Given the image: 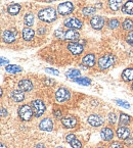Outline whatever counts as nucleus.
<instances>
[{
  "label": "nucleus",
  "mask_w": 133,
  "mask_h": 148,
  "mask_svg": "<svg viewBox=\"0 0 133 148\" xmlns=\"http://www.w3.org/2000/svg\"><path fill=\"white\" fill-rule=\"evenodd\" d=\"M45 31H46V28H39L37 31V33L39 34V35H43L44 33H45Z\"/></svg>",
  "instance_id": "nucleus-44"
},
{
  "label": "nucleus",
  "mask_w": 133,
  "mask_h": 148,
  "mask_svg": "<svg viewBox=\"0 0 133 148\" xmlns=\"http://www.w3.org/2000/svg\"><path fill=\"white\" fill-rule=\"evenodd\" d=\"M116 57L112 54H105L98 59V66L101 70H107L115 64Z\"/></svg>",
  "instance_id": "nucleus-4"
},
{
  "label": "nucleus",
  "mask_w": 133,
  "mask_h": 148,
  "mask_svg": "<svg viewBox=\"0 0 133 148\" xmlns=\"http://www.w3.org/2000/svg\"><path fill=\"white\" fill-rule=\"evenodd\" d=\"M46 73H49V74H54L55 76H59V72L57 70H54V69H45Z\"/></svg>",
  "instance_id": "nucleus-40"
},
{
  "label": "nucleus",
  "mask_w": 133,
  "mask_h": 148,
  "mask_svg": "<svg viewBox=\"0 0 133 148\" xmlns=\"http://www.w3.org/2000/svg\"><path fill=\"white\" fill-rule=\"evenodd\" d=\"M5 71L10 74H17V73H22L23 69L17 64H8L5 66Z\"/></svg>",
  "instance_id": "nucleus-25"
},
{
  "label": "nucleus",
  "mask_w": 133,
  "mask_h": 148,
  "mask_svg": "<svg viewBox=\"0 0 133 148\" xmlns=\"http://www.w3.org/2000/svg\"><path fill=\"white\" fill-rule=\"evenodd\" d=\"M130 121H131V118L128 116V114L123 113V112L120 113V119H119V125H120V127L128 126Z\"/></svg>",
  "instance_id": "nucleus-24"
},
{
  "label": "nucleus",
  "mask_w": 133,
  "mask_h": 148,
  "mask_svg": "<svg viewBox=\"0 0 133 148\" xmlns=\"http://www.w3.org/2000/svg\"><path fill=\"white\" fill-rule=\"evenodd\" d=\"M82 64L87 66V68H92L95 64V55L94 54H87L82 58Z\"/></svg>",
  "instance_id": "nucleus-18"
},
{
  "label": "nucleus",
  "mask_w": 133,
  "mask_h": 148,
  "mask_svg": "<svg viewBox=\"0 0 133 148\" xmlns=\"http://www.w3.org/2000/svg\"><path fill=\"white\" fill-rule=\"evenodd\" d=\"M122 79L125 82H131V81H133V69L129 68L123 71Z\"/></svg>",
  "instance_id": "nucleus-21"
},
{
  "label": "nucleus",
  "mask_w": 133,
  "mask_h": 148,
  "mask_svg": "<svg viewBox=\"0 0 133 148\" xmlns=\"http://www.w3.org/2000/svg\"><path fill=\"white\" fill-rule=\"evenodd\" d=\"M126 41L133 47V31L128 33V35L126 36Z\"/></svg>",
  "instance_id": "nucleus-37"
},
{
  "label": "nucleus",
  "mask_w": 133,
  "mask_h": 148,
  "mask_svg": "<svg viewBox=\"0 0 133 148\" xmlns=\"http://www.w3.org/2000/svg\"><path fill=\"white\" fill-rule=\"evenodd\" d=\"M122 0H109V7L113 11H117L122 7Z\"/></svg>",
  "instance_id": "nucleus-22"
},
{
  "label": "nucleus",
  "mask_w": 133,
  "mask_h": 148,
  "mask_svg": "<svg viewBox=\"0 0 133 148\" xmlns=\"http://www.w3.org/2000/svg\"><path fill=\"white\" fill-rule=\"evenodd\" d=\"M67 48H68V50L74 55L81 54V53L83 52V50H84L82 44L76 43V42H71V43H69L68 46H67Z\"/></svg>",
  "instance_id": "nucleus-11"
},
{
  "label": "nucleus",
  "mask_w": 133,
  "mask_h": 148,
  "mask_svg": "<svg viewBox=\"0 0 133 148\" xmlns=\"http://www.w3.org/2000/svg\"><path fill=\"white\" fill-rule=\"evenodd\" d=\"M63 25H65L67 28L71 29V30H77V29H81L83 26L82 21L78 20L76 18H69L67 20H65L63 22Z\"/></svg>",
  "instance_id": "nucleus-7"
},
{
  "label": "nucleus",
  "mask_w": 133,
  "mask_h": 148,
  "mask_svg": "<svg viewBox=\"0 0 133 148\" xmlns=\"http://www.w3.org/2000/svg\"><path fill=\"white\" fill-rule=\"evenodd\" d=\"M74 10V5L70 1H65V2L59 3L57 6V12L61 15H68L73 12Z\"/></svg>",
  "instance_id": "nucleus-6"
},
{
  "label": "nucleus",
  "mask_w": 133,
  "mask_h": 148,
  "mask_svg": "<svg viewBox=\"0 0 133 148\" xmlns=\"http://www.w3.org/2000/svg\"><path fill=\"white\" fill-rule=\"evenodd\" d=\"M61 124L65 129H73L78 124V119L74 116H65V118L61 119Z\"/></svg>",
  "instance_id": "nucleus-9"
},
{
  "label": "nucleus",
  "mask_w": 133,
  "mask_h": 148,
  "mask_svg": "<svg viewBox=\"0 0 133 148\" xmlns=\"http://www.w3.org/2000/svg\"><path fill=\"white\" fill-rule=\"evenodd\" d=\"M38 18L42 22L52 23L57 20V10L53 7H46L38 12Z\"/></svg>",
  "instance_id": "nucleus-1"
},
{
  "label": "nucleus",
  "mask_w": 133,
  "mask_h": 148,
  "mask_svg": "<svg viewBox=\"0 0 133 148\" xmlns=\"http://www.w3.org/2000/svg\"><path fill=\"white\" fill-rule=\"evenodd\" d=\"M109 148H123V145L120 143V142H112V144L110 145Z\"/></svg>",
  "instance_id": "nucleus-39"
},
{
  "label": "nucleus",
  "mask_w": 133,
  "mask_h": 148,
  "mask_svg": "<svg viewBox=\"0 0 133 148\" xmlns=\"http://www.w3.org/2000/svg\"><path fill=\"white\" fill-rule=\"evenodd\" d=\"M55 101L59 103H63L71 98V92L67 88H59L55 92Z\"/></svg>",
  "instance_id": "nucleus-5"
},
{
  "label": "nucleus",
  "mask_w": 133,
  "mask_h": 148,
  "mask_svg": "<svg viewBox=\"0 0 133 148\" xmlns=\"http://www.w3.org/2000/svg\"><path fill=\"white\" fill-rule=\"evenodd\" d=\"M53 114H54V116L57 119H61L63 116V113H61V111L59 109H53Z\"/></svg>",
  "instance_id": "nucleus-41"
},
{
  "label": "nucleus",
  "mask_w": 133,
  "mask_h": 148,
  "mask_svg": "<svg viewBox=\"0 0 133 148\" xmlns=\"http://www.w3.org/2000/svg\"><path fill=\"white\" fill-rule=\"evenodd\" d=\"M75 83L79 84V85H83V86H89L91 84V80L88 78H76L73 80Z\"/></svg>",
  "instance_id": "nucleus-28"
},
{
  "label": "nucleus",
  "mask_w": 133,
  "mask_h": 148,
  "mask_svg": "<svg viewBox=\"0 0 133 148\" xmlns=\"http://www.w3.org/2000/svg\"><path fill=\"white\" fill-rule=\"evenodd\" d=\"M19 88L24 92H30L33 90V83L30 80L24 79L19 82Z\"/></svg>",
  "instance_id": "nucleus-17"
},
{
  "label": "nucleus",
  "mask_w": 133,
  "mask_h": 148,
  "mask_svg": "<svg viewBox=\"0 0 133 148\" xmlns=\"http://www.w3.org/2000/svg\"><path fill=\"white\" fill-rule=\"evenodd\" d=\"M105 18L103 16H101V15H94V16L91 18V20H90V25L95 30L103 29V27L105 26Z\"/></svg>",
  "instance_id": "nucleus-10"
},
{
  "label": "nucleus",
  "mask_w": 133,
  "mask_h": 148,
  "mask_svg": "<svg viewBox=\"0 0 133 148\" xmlns=\"http://www.w3.org/2000/svg\"><path fill=\"white\" fill-rule=\"evenodd\" d=\"M18 113H19L20 119L22 121H24V122H29V121H31L33 116H34L32 106H30V105H28V104L21 105L18 109Z\"/></svg>",
  "instance_id": "nucleus-2"
},
{
  "label": "nucleus",
  "mask_w": 133,
  "mask_h": 148,
  "mask_svg": "<svg viewBox=\"0 0 133 148\" xmlns=\"http://www.w3.org/2000/svg\"><path fill=\"white\" fill-rule=\"evenodd\" d=\"M125 142H126V144H127V145H128V144L133 143V139H129V138H128V139L125 140Z\"/></svg>",
  "instance_id": "nucleus-47"
},
{
  "label": "nucleus",
  "mask_w": 133,
  "mask_h": 148,
  "mask_svg": "<svg viewBox=\"0 0 133 148\" xmlns=\"http://www.w3.org/2000/svg\"><path fill=\"white\" fill-rule=\"evenodd\" d=\"M80 71L79 70H75V69H72V70L68 71V72L65 73V76H67V78L71 79V80H74V79L76 78H80Z\"/></svg>",
  "instance_id": "nucleus-27"
},
{
  "label": "nucleus",
  "mask_w": 133,
  "mask_h": 148,
  "mask_svg": "<svg viewBox=\"0 0 133 148\" xmlns=\"http://www.w3.org/2000/svg\"><path fill=\"white\" fill-rule=\"evenodd\" d=\"M69 144H70L73 148H82V143H81L77 138H75V139L73 140L72 142H70Z\"/></svg>",
  "instance_id": "nucleus-33"
},
{
  "label": "nucleus",
  "mask_w": 133,
  "mask_h": 148,
  "mask_svg": "<svg viewBox=\"0 0 133 148\" xmlns=\"http://www.w3.org/2000/svg\"><path fill=\"white\" fill-rule=\"evenodd\" d=\"M33 24H34V15L32 13H27L25 15V25L28 27H31L33 26Z\"/></svg>",
  "instance_id": "nucleus-30"
},
{
  "label": "nucleus",
  "mask_w": 133,
  "mask_h": 148,
  "mask_svg": "<svg viewBox=\"0 0 133 148\" xmlns=\"http://www.w3.org/2000/svg\"><path fill=\"white\" fill-rule=\"evenodd\" d=\"M122 28H123V30L130 31L131 32L133 29V22L130 20V18H126V20L122 23Z\"/></svg>",
  "instance_id": "nucleus-29"
},
{
  "label": "nucleus",
  "mask_w": 133,
  "mask_h": 148,
  "mask_svg": "<svg viewBox=\"0 0 133 148\" xmlns=\"http://www.w3.org/2000/svg\"><path fill=\"white\" fill-rule=\"evenodd\" d=\"M57 148H63V147H61V146H57Z\"/></svg>",
  "instance_id": "nucleus-50"
},
{
  "label": "nucleus",
  "mask_w": 133,
  "mask_h": 148,
  "mask_svg": "<svg viewBox=\"0 0 133 148\" xmlns=\"http://www.w3.org/2000/svg\"><path fill=\"white\" fill-rule=\"evenodd\" d=\"M80 39V34L78 32L74 30H68L65 32V40H68V41H79Z\"/></svg>",
  "instance_id": "nucleus-19"
},
{
  "label": "nucleus",
  "mask_w": 133,
  "mask_h": 148,
  "mask_svg": "<svg viewBox=\"0 0 133 148\" xmlns=\"http://www.w3.org/2000/svg\"><path fill=\"white\" fill-rule=\"evenodd\" d=\"M119 26H120V23H119L118 20H116V18H111V20L108 21V27L110 29H112V30L117 29Z\"/></svg>",
  "instance_id": "nucleus-31"
},
{
  "label": "nucleus",
  "mask_w": 133,
  "mask_h": 148,
  "mask_svg": "<svg viewBox=\"0 0 133 148\" xmlns=\"http://www.w3.org/2000/svg\"><path fill=\"white\" fill-rule=\"evenodd\" d=\"M23 38H24L26 41H31V40L33 39V37H34V35H35V32L32 30L31 28H25L24 30H23Z\"/></svg>",
  "instance_id": "nucleus-20"
},
{
  "label": "nucleus",
  "mask_w": 133,
  "mask_h": 148,
  "mask_svg": "<svg viewBox=\"0 0 133 148\" xmlns=\"http://www.w3.org/2000/svg\"><path fill=\"white\" fill-rule=\"evenodd\" d=\"M34 148H46V147H45V145H44V144L39 143V144H37V145H36Z\"/></svg>",
  "instance_id": "nucleus-46"
},
{
  "label": "nucleus",
  "mask_w": 133,
  "mask_h": 148,
  "mask_svg": "<svg viewBox=\"0 0 133 148\" xmlns=\"http://www.w3.org/2000/svg\"><path fill=\"white\" fill-rule=\"evenodd\" d=\"M15 37H17L15 33L12 32V31H10V30L4 31V32H3V34H2L3 41H4L5 43H7V44L13 43V42L15 41Z\"/></svg>",
  "instance_id": "nucleus-15"
},
{
  "label": "nucleus",
  "mask_w": 133,
  "mask_h": 148,
  "mask_svg": "<svg viewBox=\"0 0 133 148\" xmlns=\"http://www.w3.org/2000/svg\"><path fill=\"white\" fill-rule=\"evenodd\" d=\"M10 97L14 102H22L25 100V94L22 90H12L10 92Z\"/></svg>",
  "instance_id": "nucleus-13"
},
{
  "label": "nucleus",
  "mask_w": 133,
  "mask_h": 148,
  "mask_svg": "<svg viewBox=\"0 0 133 148\" xmlns=\"http://www.w3.org/2000/svg\"><path fill=\"white\" fill-rule=\"evenodd\" d=\"M39 128L42 131H46V132H51L53 130V122L51 121V119L45 118L40 122Z\"/></svg>",
  "instance_id": "nucleus-12"
},
{
  "label": "nucleus",
  "mask_w": 133,
  "mask_h": 148,
  "mask_svg": "<svg viewBox=\"0 0 133 148\" xmlns=\"http://www.w3.org/2000/svg\"><path fill=\"white\" fill-rule=\"evenodd\" d=\"M87 123L91 127L97 128V127L103 126V123H105V120H103V116H98V114H90L87 118Z\"/></svg>",
  "instance_id": "nucleus-8"
},
{
  "label": "nucleus",
  "mask_w": 133,
  "mask_h": 148,
  "mask_svg": "<svg viewBox=\"0 0 133 148\" xmlns=\"http://www.w3.org/2000/svg\"><path fill=\"white\" fill-rule=\"evenodd\" d=\"M116 103L118 105H120L121 107H124V108H130V104L126 101H123V100H119V99H116Z\"/></svg>",
  "instance_id": "nucleus-35"
},
{
  "label": "nucleus",
  "mask_w": 133,
  "mask_h": 148,
  "mask_svg": "<svg viewBox=\"0 0 133 148\" xmlns=\"http://www.w3.org/2000/svg\"><path fill=\"white\" fill-rule=\"evenodd\" d=\"M31 106H32L33 112H34V116L36 118H40L41 116H43V113L46 110L45 103L41 100V99H35L31 102Z\"/></svg>",
  "instance_id": "nucleus-3"
},
{
  "label": "nucleus",
  "mask_w": 133,
  "mask_h": 148,
  "mask_svg": "<svg viewBox=\"0 0 133 148\" xmlns=\"http://www.w3.org/2000/svg\"><path fill=\"white\" fill-rule=\"evenodd\" d=\"M45 84L46 85H48V86H52V85H55V82L53 80H51V79H46L45 81Z\"/></svg>",
  "instance_id": "nucleus-42"
},
{
  "label": "nucleus",
  "mask_w": 133,
  "mask_h": 148,
  "mask_svg": "<svg viewBox=\"0 0 133 148\" xmlns=\"http://www.w3.org/2000/svg\"><path fill=\"white\" fill-rule=\"evenodd\" d=\"M21 10V5L17 4V3H13V4H10L8 7H7V11H8L9 14L11 15H17Z\"/></svg>",
  "instance_id": "nucleus-26"
},
{
  "label": "nucleus",
  "mask_w": 133,
  "mask_h": 148,
  "mask_svg": "<svg viewBox=\"0 0 133 148\" xmlns=\"http://www.w3.org/2000/svg\"><path fill=\"white\" fill-rule=\"evenodd\" d=\"M122 11L126 14H133V0H129L122 6Z\"/></svg>",
  "instance_id": "nucleus-23"
},
{
  "label": "nucleus",
  "mask_w": 133,
  "mask_h": 148,
  "mask_svg": "<svg viewBox=\"0 0 133 148\" xmlns=\"http://www.w3.org/2000/svg\"><path fill=\"white\" fill-rule=\"evenodd\" d=\"M65 32H63V30H57L54 32V36L59 39H65Z\"/></svg>",
  "instance_id": "nucleus-36"
},
{
  "label": "nucleus",
  "mask_w": 133,
  "mask_h": 148,
  "mask_svg": "<svg viewBox=\"0 0 133 148\" xmlns=\"http://www.w3.org/2000/svg\"><path fill=\"white\" fill-rule=\"evenodd\" d=\"M76 138V136H75V134H73V133H70V134H68V135L65 136V141L68 142V143H70V142H72L73 140Z\"/></svg>",
  "instance_id": "nucleus-38"
},
{
  "label": "nucleus",
  "mask_w": 133,
  "mask_h": 148,
  "mask_svg": "<svg viewBox=\"0 0 133 148\" xmlns=\"http://www.w3.org/2000/svg\"><path fill=\"white\" fill-rule=\"evenodd\" d=\"M101 137L103 141H111L114 137V131L109 127H105L101 131Z\"/></svg>",
  "instance_id": "nucleus-14"
},
{
  "label": "nucleus",
  "mask_w": 133,
  "mask_h": 148,
  "mask_svg": "<svg viewBox=\"0 0 133 148\" xmlns=\"http://www.w3.org/2000/svg\"><path fill=\"white\" fill-rule=\"evenodd\" d=\"M1 148H6V146H5L3 143H1Z\"/></svg>",
  "instance_id": "nucleus-48"
},
{
  "label": "nucleus",
  "mask_w": 133,
  "mask_h": 148,
  "mask_svg": "<svg viewBox=\"0 0 133 148\" xmlns=\"http://www.w3.org/2000/svg\"><path fill=\"white\" fill-rule=\"evenodd\" d=\"M46 2H52V1H55V0H45Z\"/></svg>",
  "instance_id": "nucleus-49"
},
{
  "label": "nucleus",
  "mask_w": 133,
  "mask_h": 148,
  "mask_svg": "<svg viewBox=\"0 0 133 148\" xmlns=\"http://www.w3.org/2000/svg\"><path fill=\"white\" fill-rule=\"evenodd\" d=\"M116 132H117L118 138L121 140H126L130 137V130L126 127H119Z\"/></svg>",
  "instance_id": "nucleus-16"
},
{
  "label": "nucleus",
  "mask_w": 133,
  "mask_h": 148,
  "mask_svg": "<svg viewBox=\"0 0 133 148\" xmlns=\"http://www.w3.org/2000/svg\"><path fill=\"white\" fill-rule=\"evenodd\" d=\"M131 88H132V90H133V83H132V86H131Z\"/></svg>",
  "instance_id": "nucleus-52"
},
{
  "label": "nucleus",
  "mask_w": 133,
  "mask_h": 148,
  "mask_svg": "<svg viewBox=\"0 0 133 148\" xmlns=\"http://www.w3.org/2000/svg\"><path fill=\"white\" fill-rule=\"evenodd\" d=\"M4 64H5V66L8 65V60H7V59H5L4 60V57H1V65L4 66Z\"/></svg>",
  "instance_id": "nucleus-43"
},
{
  "label": "nucleus",
  "mask_w": 133,
  "mask_h": 148,
  "mask_svg": "<svg viewBox=\"0 0 133 148\" xmlns=\"http://www.w3.org/2000/svg\"><path fill=\"white\" fill-rule=\"evenodd\" d=\"M97 148H105V147H103V146H99V147H97Z\"/></svg>",
  "instance_id": "nucleus-51"
},
{
  "label": "nucleus",
  "mask_w": 133,
  "mask_h": 148,
  "mask_svg": "<svg viewBox=\"0 0 133 148\" xmlns=\"http://www.w3.org/2000/svg\"><path fill=\"white\" fill-rule=\"evenodd\" d=\"M95 10H96L95 7L88 6V7H84V8L82 9V12H83V14L85 15V16H87V15H91V14H93V13L95 12Z\"/></svg>",
  "instance_id": "nucleus-32"
},
{
  "label": "nucleus",
  "mask_w": 133,
  "mask_h": 148,
  "mask_svg": "<svg viewBox=\"0 0 133 148\" xmlns=\"http://www.w3.org/2000/svg\"><path fill=\"white\" fill-rule=\"evenodd\" d=\"M117 122V116H116L115 112H111L109 113V123L111 125H115Z\"/></svg>",
  "instance_id": "nucleus-34"
},
{
  "label": "nucleus",
  "mask_w": 133,
  "mask_h": 148,
  "mask_svg": "<svg viewBox=\"0 0 133 148\" xmlns=\"http://www.w3.org/2000/svg\"><path fill=\"white\" fill-rule=\"evenodd\" d=\"M7 116V111L6 109H4V107H1V116Z\"/></svg>",
  "instance_id": "nucleus-45"
}]
</instances>
